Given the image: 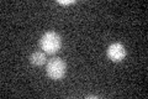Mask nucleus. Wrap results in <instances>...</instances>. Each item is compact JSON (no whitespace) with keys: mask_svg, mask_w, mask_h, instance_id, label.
I'll use <instances>...</instances> for the list:
<instances>
[{"mask_svg":"<svg viewBox=\"0 0 148 99\" xmlns=\"http://www.w3.org/2000/svg\"><path fill=\"white\" fill-rule=\"evenodd\" d=\"M40 45H41V48L45 51V53H56L61 48V37L54 31L46 32L41 37Z\"/></svg>","mask_w":148,"mask_h":99,"instance_id":"obj_1","label":"nucleus"},{"mask_svg":"<svg viewBox=\"0 0 148 99\" xmlns=\"http://www.w3.org/2000/svg\"><path fill=\"white\" fill-rule=\"evenodd\" d=\"M46 72H47L48 77L52 79H61L67 72L66 62L58 57L51 58L47 63V67H46Z\"/></svg>","mask_w":148,"mask_h":99,"instance_id":"obj_2","label":"nucleus"},{"mask_svg":"<svg viewBox=\"0 0 148 99\" xmlns=\"http://www.w3.org/2000/svg\"><path fill=\"white\" fill-rule=\"evenodd\" d=\"M125 56H126V50H125V47L122 44H112L109 46L108 48V57L114 61V62H120V61H122L125 58Z\"/></svg>","mask_w":148,"mask_h":99,"instance_id":"obj_3","label":"nucleus"},{"mask_svg":"<svg viewBox=\"0 0 148 99\" xmlns=\"http://www.w3.org/2000/svg\"><path fill=\"white\" fill-rule=\"evenodd\" d=\"M46 55L43 52H34L31 55V63L34 66H43L45 62H46Z\"/></svg>","mask_w":148,"mask_h":99,"instance_id":"obj_4","label":"nucleus"},{"mask_svg":"<svg viewBox=\"0 0 148 99\" xmlns=\"http://www.w3.org/2000/svg\"><path fill=\"white\" fill-rule=\"evenodd\" d=\"M58 3L59 4H73V3H75V1H74V0H64V1H63V0H59Z\"/></svg>","mask_w":148,"mask_h":99,"instance_id":"obj_5","label":"nucleus"}]
</instances>
